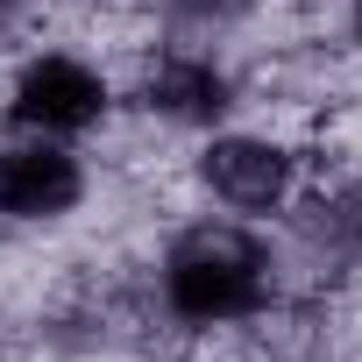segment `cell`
Here are the masks:
<instances>
[{
    "mask_svg": "<svg viewBox=\"0 0 362 362\" xmlns=\"http://www.w3.org/2000/svg\"><path fill=\"white\" fill-rule=\"evenodd\" d=\"M163 291L185 320H242L263 305V249L235 228H192L185 242L170 249Z\"/></svg>",
    "mask_w": 362,
    "mask_h": 362,
    "instance_id": "obj_1",
    "label": "cell"
},
{
    "mask_svg": "<svg viewBox=\"0 0 362 362\" xmlns=\"http://www.w3.org/2000/svg\"><path fill=\"white\" fill-rule=\"evenodd\" d=\"M100 107H107V86H100L78 57H43V64H29L22 86H15V121H22V128H43V135L86 128V121H100Z\"/></svg>",
    "mask_w": 362,
    "mask_h": 362,
    "instance_id": "obj_2",
    "label": "cell"
},
{
    "mask_svg": "<svg viewBox=\"0 0 362 362\" xmlns=\"http://www.w3.org/2000/svg\"><path fill=\"white\" fill-rule=\"evenodd\" d=\"M78 163L50 142H22V149H0V214H22V221H50L78 199Z\"/></svg>",
    "mask_w": 362,
    "mask_h": 362,
    "instance_id": "obj_3",
    "label": "cell"
},
{
    "mask_svg": "<svg viewBox=\"0 0 362 362\" xmlns=\"http://www.w3.org/2000/svg\"><path fill=\"white\" fill-rule=\"evenodd\" d=\"M206 185H214L228 206L263 214V206H277V199H284V185H291V156H284L277 142L228 135V142H214V149H206Z\"/></svg>",
    "mask_w": 362,
    "mask_h": 362,
    "instance_id": "obj_4",
    "label": "cell"
},
{
    "mask_svg": "<svg viewBox=\"0 0 362 362\" xmlns=\"http://www.w3.org/2000/svg\"><path fill=\"white\" fill-rule=\"evenodd\" d=\"M142 93H149V107H163L177 121H214L228 107V78L214 64H163V71H149Z\"/></svg>",
    "mask_w": 362,
    "mask_h": 362,
    "instance_id": "obj_5",
    "label": "cell"
}]
</instances>
